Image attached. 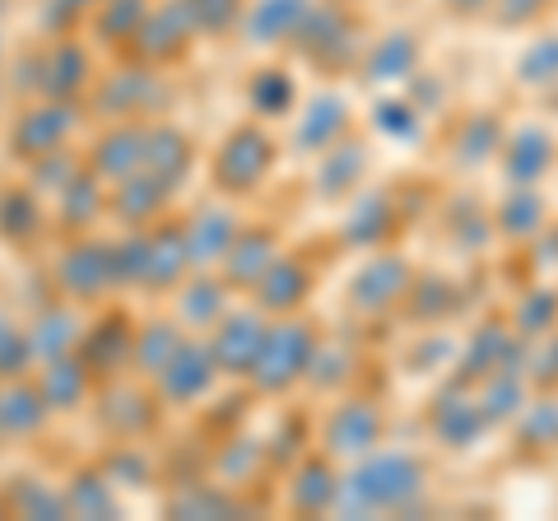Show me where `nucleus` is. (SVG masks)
Instances as JSON below:
<instances>
[{
  "mask_svg": "<svg viewBox=\"0 0 558 521\" xmlns=\"http://www.w3.org/2000/svg\"><path fill=\"white\" fill-rule=\"evenodd\" d=\"M428 461L414 447H373L340 471L336 517H410L428 498Z\"/></svg>",
  "mask_w": 558,
  "mask_h": 521,
  "instance_id": "1",
  "label": "nucleus"
},
{
  "mask_svg": "<svg viewBox=\"0 0 558 521\" xmlns=\"http://www.w3.org/2000/svg\"><path fill=\"white\" fill-rule=\"evenodd\" d=\"M317 344H322V326H312L307 317H275L266 340H260V354H256V368H252V387L279 396V391H293L299 381H307V368L317 359Z\"/></svg>",
  "mask_w": 558,
  "mask_h": 521,
  "instance_id": "2",
  "label": "nucleus"
},
{
  "mask_svg": "<svg viewBox=\"0 0 558 521\" xmlns=\"http://www.w3.org/2000/svg\"><path fill=\"white\" fill-rule=\"evenodd\" d=\"M414 266L405 252L396 247H377L368 252V260H359L354 275H349L344 284V307L354 312L359 322H381L391 317V312L405 307V293L414 284Z\"/></svg>",
  "mask_w": 558,
  "mask_h": 521,
  "instance_id": "3",
  "label": "nucleus"
},
{
  "mask_svg": "<svg viewBox=\"0 0 558 521\" xmlns=\"http://www.w3.org/2000/svg\"><path fill=\"white\" fill-rule=\"evenodd\" d=\"M424 428H428V443L442 451H475L488 433H498L494 420L484 414L475 381H461V377H447L442 387L428 396Z\"/></svg>",
  "mask_w": 558,
  "mask_h": 521,
  "instance_id": "4",
  "label": "nucleus"
},
{
  "mask_svg": "<svg viewBox=\"0 0 558 521\" xmlns=\"http://www.w3.org/2000/svg\"><path fill=\"white\" fill-rule=\"evenodd\" d=\"M494 178H498V186H549L558 178V131L545 117H512L508 121Z\"/></svg>",
  "mask_w": 558,
  "mask_h": 521,
  "instance_id": "5",
  "label": "nucleus"
},
{
  "mask_svg": "<svg viewBox=\"0 0 558 521\" xmlns=\"http://www.w3.org/2000/svg\"><path fill=\"white\" fill-rule=\"evenodd\" d=\"M387 443V410H381L373 396H340L336 405L326 410V420H322V443L317 451H326L330 461H359V457H368L373 447Z\"/></svg>",
  "mask_w": 558,
  "mask_h": 521,
  "instance_id": "6",
  "label": "nucleus"
},
{
  "mask_svg": "<svg viewBox=\"0 0 558 521\" xmlns=\"http://www.w3.org/2000/svg\"><path fill=\"white\" fill-rule=\"evenodd\" d=\"M508 112L494 108V102H480V108H465L457 117V126L447 135V168L461 172V178H480V172H494L498 163V149H502V135H508Z\"/></svg>",
  "mask_w": 558,
  "mask_h": 521,
  "instance_id": "7",
  "label": "nucleus"
},
{
  "mask_svg": "<svg viewBox=\"0 0 558 521\" xmlns=\"http://www.w3.org/2000/svg\"><path fill=\"white\" fill-rule=\"evenodd\" d=\"M359 80L373 84V89H396V84H410L418 71H424V38L405 24H391L373 33L363 43V57H359Z\"/></svg>",
  "mask_w": 558,
  "mask_h": 521,
  "instance_id": "8",
  "label": "nucleus"
},
{
  "mask_svg": "<svg viewBox=\"0 0 558 521\" xmlns=\"http://www.w3.org/2000/svg\"><path fill=\"white\" fill-rule=\"evenodd\" d=\"M521 359V336L512 331L508 312H488L475 326L465 331V340H457V359H451V373L447 377H461V381H480L488 373L508 368V363Z\"/></svg>",
  "mask_w": 558,
  "mask_h": 521,
  "instance_id": "9",
  "label": "nucleus"
},
{
  "mask_svg": "<svg viewBox=\"0 0 558 521\" xmlns=\"http://www.w3.org/2000/svg\"><path fill=\"white\" fill-rule=\"evenodd\" d=\"M344 205H349V210H344L340 229H336L340 247H349V252L391 247V233H396V223H400L396 191H387V186H359Z\"/></svg>",
  "mask_w": 558,
  "mask_h": 521,
  "instance_id": "10",
  "label": "nucleus"
},
{
  "mask_svg": "<svg viewBox=\"0 0 558 521\" xmlns=\"http://www.w3.org/2000/svg\"><path fill=\"white\" fill-rule=\"evenodd\" d=\"M279 145L270 141L260 126H242L233 131L229 141L219 145V159H215V186L223 196H242V191H256L266 182V172L275 163Z\"/></svg>",
  "mask_w": 558,
  "mask_h": 521,
  "instance_id": "11",
  "label": "nucleus"
},
{
  "mask_svg": "<svg viewBox=\"0 0 558 521\" xmlns=\"http://www.w3.org/2000/svg\"><path fill=\"white\" fill-rule=\"evenodd\" d=\"M488 215H494V233L502 247L521 252L531 238H539V229L558 215L545 186H498L494 201H488Z\"/></svg>",
  "mask_w": 558,
  "mask_h": 521,
  "instance_id": "12",
  "label": "nucleus"
},
{
  "mask_svg": "<svg viewBox=\"0 0 558 521\" xmlns=\"http://www.w3.org/2000/svg\"><path fill=\"white\" fill-rule=\"evenodd\" d=\"M368 168H373V145H368V135H354V131H349L344 141H336L330 149H322L317 159H312V196L330 201V205H336V201L344 205V201L363 186Z\"/></svg>",
  "mask_w": 558,
  "mask_h": 521,
  "instance_id": "13",
  "label": "nucleus"
},
{
  "mask_svg": "<svg viewBox=\"0 0 558 521\" xmlns=\"http://www.w3.org/2000/svg\"><path fill=\"white\" fill-rule=\"evenodd\" d=\"M354 131V102L349 94L340 89H322L317 98H307L299 117H293V154H307V159H317L322 149H330L336 141Z\"/></svg>",
  "mask_w": 558,
  "mask_h": 521,
  "instance_id": "14",
  "label": "nucleus"
},
{
  "mask_svg": "<svg viewBox=\"0 0 558 521\" xmlns=\"http://www.w3.org/2000/svg\"><path fill=\"white\" fill-rule=\"evenodd\" d=\"M266 331H270V322H266V312H260V307L223 312V317L215 322V331H209V350H215V359H219V373L252 377Z\"/></svg>",
  "mask_w": 558,
  "mask_h": 521,
  "instance_id": "15",
  "label": "nucleus"
},
{
  "mask_svg": "<svg viewBox=\"0 0 558 521\" xmlns=\"http://www.w3.org/2000/svg\"><path fill=\"white\" fill-rule=\"evenodd\" d=\"M508 447L521 465L558 461V391H535L526 410L508 424Z\"/></svg>",
  "mask_w": 558,
  "mask_h": 521,
  "instance_id": "16",
  "label": "nucleus"
},
{
  "mask_svg": "<svg viewBox=\"0 0 558 521\" xmlns=\"http://www.w3.org/2000/svg\"><path fill=\"white\" fill-rule=\"evenodd\" d=\"M215 373H219V359H215V350H209V340L186 336L182 350L168 359V368L154 377V387H159L163 401L191 405V401H201V396L215 387Z\"/></svg>",
  "mask_w": 558,
  "mask_h": 521,
  "instance_id": "17",
  "label": "nucleus"
},
{
  "mask_svg": "<svg viewBox=\"0 0 558 521\" xmlns=\"http://www.w3.org/2000/svg\"><path fill=\"white\" fill-rule=\"evenodd\" d=\"M512 84L526 98H554L558 94V20L539 24L526 33L517 61H512Z\"/></svg>",
  "mask_w": 558,
  "mask_h": 521,
  "instance_id": "18",
  "label": "nucleus"
},
{
  "mask_svg": "<svg viewBox=\"0 0 558 521\" xmlns=\"http://www.w3.org/2000/svg\"><path fill=\"white\" fill-rule=\"evenodd\" d=\"M289 494V508L303 512V517H317V512H336V494H340V461H330L326 451H312L293 465V475L284 484Z\"/></svg>",
  "mask_w": 558,
  "mask_h": 521,
  "instance_id": "19",
  "label": "nucleus"
},
{
  "mask_svg": "<svg viewBox=\"0 0 558 521\" xmlns=\"http://www.w3.org/2000/svg\"><path fill=\"white\" fill-rule=\"evenodd\" d=\"M312 293V270L303 256L293 252H279L270 260V270L256 280V307L266 312V317H289V312H299L303 299Z\"/></svg>",
  "mask_w": 558,
  "mask_h": 521,
  "instance_id": "20",
  "label": "nucleus"
},
{
  "mask_svg": "<svg viewBox=\"0 0 558 521\" xmlns=\"http://www.w3.org/2000/svg\"><path fill=\"white\" fill-rule=\"evenodd\" d=\"M57 280L70 299H98L102 289H112V247H98V242H80L70 247L57 266Z\"/></svg>",
  "mask_w": 558,
  "mask_h": 521,
  "instance_id": "21",
  "label": "nucleus"
},
{
  "mask_svg": "<svg viewBox=\"0 0 558 521\" xmlns=\"http://www.w3.org/2000/svg\"><path fill=\"white\" fill-rule=\"evenodd\" d=\"M312 10V0H252L242 10V33L256 47H275V43H293V33L303 28Z\"/></svg>",
  "mask_w": 558,
  "mask_h": 521,
  "instance_id": "22",
  "label": "nucleus"
},
{
  "mask_svg": "<svg viewBox=\"0 0 558 521\" xmlns=\"http://www.w3.org/2000/svg\"><path fill=\"white\" fill-rule=\"evenodd\" d=\"M502 312H508L512 331L521 340H535V336L558 331V280H526V284L512 293V303L502 307Z\"/></svg>",
  "mask_w": 558,
  "mask_h": 521,
  "instance_id": "23",
  "label": "nucleus"
},
{
  "mask_svg": "<svg viewBox=\"0 0 558 521\" xmlns=\"http://www.w3.org/2000/svg\"><path fill=\"white\" fill-rule=\"evenodd\" d=\"M70 121H75V117H70L65 98L28 108L20 117V126H14V154H33V159H43V154L61 149L65 135H70Z\"/></svg>",
  "mask_w": 558,
  "mask_h": 521,
  "instance_id": "24",
  "label": "nucleus"
},
{
  "mask_svg": "<svg viewBox=\"0 0 558 521\" xmlns=\"http://www.w3.org/2000/svg\"><path fill=\"white\" fill-rule=\"evenodd\" d=\"M475 391H480V401H484V414L494 420V428H508L521 410H526V401L535 396L531 387V377L521 373V363H508V368H498V373H488L475 381Z\"/></svg>",
  "mask_w": 558,
  "mask_h": 521,
  "instance_id": "25",
  "label": "nucleus"
},
{
  "mask_svg": "<svg viewBox=\"0 0 558 521\" xmlns=\"http://www.w3.org/2000/svg\"><path fill=\"white\" fill-rule=\"evenodd\" d=\"M182 233H186L191 266H215V260L229 256L233 238L242 233V223L233 219V210H219V205H209V210H196V219H191Z\"/></svg>",
  "mask_w": 558,
  "mask_h": 521,
  "instance_id": "26",
  "label": "nucleus"
},
{
  "mask_svg": "<svg viewBox=\"0 0 558 521\" xmlns=\"http://www.w3.org/2000/svg\"><path fill=\"white\" fill-rule=\"evenodd\" d=\"M145 149H149V131L145 126H117L102 135V145H94L89 168L102 182H121L131 172L145 168Z\"/></svg>",
  "mask_w": 558,
  "mask_h": 521,
  "instance_id": "27",
  "label": "nucleus"
},
{
  "mask_svg": "<svg viewBox=\"0 0 558 521\" xmlns=\"http://www.w3.org/2000/svg\"><path fill=\"white\" fill-rule=\"evenodd\" d=\"M279 256V238L270 229H242L233 238L229 256L219 260L223 266V280L229 284H242V289H256V280L270 270V260Z\"/></svg>",
  "mask_w": 558,
  "mask_h": 521,
  "instance_id": "28",
  "label": "nucleus"
},
{
  "mask_svg": "<svg viewBox=\"0 0 558 521\" xmlns=\"http://www.w3.org/2000/svg\"><path fill=\"white\" fill-rule=\"evenodd\" d=\"M89 387H94V368H84V363L70 359V354L47 359L43 373H38V391L51 410H80Z\"/></svg>",
  "mask_w": 558,
  "mask_h": 521,
  "instance_id": "29",
  "label": "nucleus"
},
{
  "mask_svg": "<svg viewBox=\"0 0 558 521\" xmlns=\"http://www.w3.org/2000/svg\"><path fill=\"white\" fill-rule=\"evenodd\" d=\"M354 373H359V350L354 340H340V336H322L317 344V359L307 368V387H317L326 396H344L354 387Z\"/></svg>",
  "mask_w": 558,
  "mask_h": 521,
  "instance_id": "30",
  "label": "nucleus"
},
{
  "mask_svg": "<svg viewBox=\"0 0 558 521\" xmlns=\"http://www.w3.org/2000/svg\"><path fill=\"white\" fill-rule=\"evenodd\" d=\"M51 414V405L43 401L38 381L33 387H20V377H5L0 381V438H28V433H38L43 420Z\"/></svg>",
  "mask_w": 558,
  "mask_h": 521,
  "instance_id": "31",
  "label": "nucleus"
},
{
  "mask_svg": "<svg viewBox=\"0 0 558 521\" xmlns=\"http://www.w3.org/2000/svg\"><path fill=\"white\" fill-rule=\"evenodd\" d=\"M168 191H172L168 178H159V172H149V168H140V172H131V178L112 182V210H117V215H126L131 223L154 219V215L163 210Z\"/></svg>",
  "mask_w": 558,
  "mask_h": 521,
  "instance_id": "32",
  "label": "nucleus"
},
{
  "mask_svg": "<svg viewBox=\"0 0 558 521\" xmlns=\"http://www.w3.org/2000/svg\"><path fill=\"white\" fill-rule=\"evenodd\" d=\"M461 307V299H457V284L451 280H442V275H414V284H410V293H405V317L410 322H418V326H442L451 312Z\"/></svg>",
  "mask_w": 558,
  "mask_h": 521,
  "instance_id": "33",
  "label": "nucleus"
},
{
  "mask_svg": "<svg viewBox=\"0 0 558 521\" xmlns=\"http://www.w3.org/2000/svg\"><path fill=\"white\" fill-rule=\"evenodd\" d=\"M186 331L172 322H149L135 331V344H131V368H140L145 377H159L168 368V359L182 350Z\"/></svg>",
  "mask_w": 558,
  "mask_h": 521,
  "instance_id": "34",
  "label": "nucleus"
},
{
  "mask_svg": "<svg viewBox=\"0 0 558 521\" xmlns=\"http://www.w3.org/2000/svg\"><path fill=\"white\" fill-rule=\"evenodd\" d=\"M186 270H191V256H186V233H182V229L149 238L145 289H178Z\"/></svg>",
  "mask_w": 558,
  "mask_h": 521,
  "instance_id": "35",
  "label": "nucleus"
},
{
  "mask_svg": "<svg viewBox=\"0 0 558 521\" xmlns=\"http://www.w3.org/2000/svg\"><path fill=\"white\" fill-rule=\"evenodd\" d=\"M89 84V57H84L80 43H57V51L47 57V71H43V89L47 98H70Z\"/></svg>",
  "mask_w": 558,
  "mask_h": 521,
  "instance_id": "36",
  "label": "nucleus"
},
{
  "mask_svg": "<svg viewBox=\"0 0 558 521\" xmlns=\"http://www.w3.org/2000/svg\"><path fill=\"white\" fill-rule=\"evenodd\" d=\"M247 102L256 108V117H289L293 102H299V89H293L289 71H279V65H266V71L252 75Z\"/></svg>",
  "mask_w": 558,
  "mask_h": 521,
  "instance_id": "37",
  "label": "nucleus"
},
{
  "mask_svg": "<svg viewBox=\"0 0 558 521\" xmlns=\"http://www.w3.org/2000/svg\"><path fill=\"white\" fill-rule=\"evenodd\" d=\"M558 20V0H494L488 5V28H502V33H531L539 24H554Z\"/></svg>",
  "mask_w": 558,
  "mask_h": 521,
  "instance_id": "38",
  "label": "nucleus"
},
{
  "mask_svg": "<svg viewBox=\"0 0 558 521\" xmlns=\"http://www.w3.org/2000/svg\"><path fill=\"white\" fill-rule=\"evenodd\" d=\"M149 5L145 0H98L94 5V28L102 43H121V38H135L140 24H145Z\"/></svg>",
  "mask_w": 558,
  "mask_h": 521,
  "instance_id": "39",
  "label": "nucleus"
},
{
  "mask_svg": "<svg viewBox=\"0 0 558 521\" xmlns=\"http://www.w3.org/2000/svg\"><path fill=\"white\" fill-rule=\"evenodd\" d=\"M145 168L149 172H159V178H168L172 186H178V178L191 168V145L182 141L178 131H168V126H159V131H149V149H145Z\"/></svg>",
  "mask_w": 558,
  "mask_h": 521,
  "instance_id": "40",
  "label": "nucleus"
},
{
  "mask_svg": "<svg viewBox=\"0 0 558 521\" xmlns=\"http://www.w3.org/2000/svg\"><path fill=\"white\" fill-rule=\"evenodd\" d=\"M521 373L531 377L535 391H558V331L521 340Z\"/></svg>",
  "mask_w": 558,
  "mask_h": 521,
  "instance_id": "41",
  "label": "nucleus"
},
{
  "mask_svg": "<svg viewBox=\"0 0 558 521\" xmlns=\"http://www.w3.org/2000/svg\"><path fill=\"white\" fill-rule=\"evenodd\" d=\"M178 307H182V322L191 331H215V322L223 317V284L219 280H205V299H196V280H191L182 293H178Z\"/></svg>",
  "mask_w": 558,
  "mask_h": 521,
  "instance_id": "42",
  "label": "nucleus"
},
{
  "mask_svg": "<svg viewBox=\"0 0 558 521\" xmlns=\"http://www.w3.org/2000/svg\"><path fill=\"white\" fill-rule=\"evenodd\" d=\"M65 512L70 517H112L117 512V498L108 494V480L102 475H75L70 480V489H65Z\"/></svg>",
  "mask_w": 558,
  "mask_h": 521,
  "instance_id": "43",
  "label": "nucleus"
},
{
  "mask_svg": "<svg viewBox=\"0 0 558 521\" xmlns=\"http://www.w3.org/2000/svg\"><path fill=\"white\" fill-rule=\"evenodd\" d=\"M521 256H526V280H558V215L521 247Z\"/></svg>",
  "mask_w": 558,
  "mask_h": 521,
  "instance_id": "44",
  "label": "nucleus"
},
{
  "mask_svg": "<svg viewBox=\"0 0 558 521\" xmlns=\"http://www.w3.org/2000/svg\"><path fill=\"white\" fill-rule=\"evenodd\" d=\"M186 5L196 14V28H229L242 20V0H186Z\"/></svg>",
  "mask_w": 558,
  "mask_h": 521,
  "instance_id": "45",
  "label": "nucleus"
},
{
  "mask_svg": "<svg viewBox=\"0 0 558 521\" xmlns=\"http://www.w3.org/2000/svg\"><path fill=\"white\" fill-rule=\"evenodd\" d=\"M438 5H442V14H451V20H461V24H484L494 0H438Z\"/></svg>",
  "mask_w": 558,
  "mask_h": 521,
  "instance_id": "46",
  "label": "nucleus"
},
{
  "mask_svg": "<svg viewBox=\"0 0 558 521\" xmlns=\"http://www.w3.org/2000/svg\"><path fill=\"white\" fill-rule=\"evenodd\" d=\"M57 5H65V10H94L98 0H57Z\"/></svg>",
  "mask_w": 558,
  "mask_h": 521,
  "instance_id": "47",
  "label": "nucleus"
}]
</instances>
